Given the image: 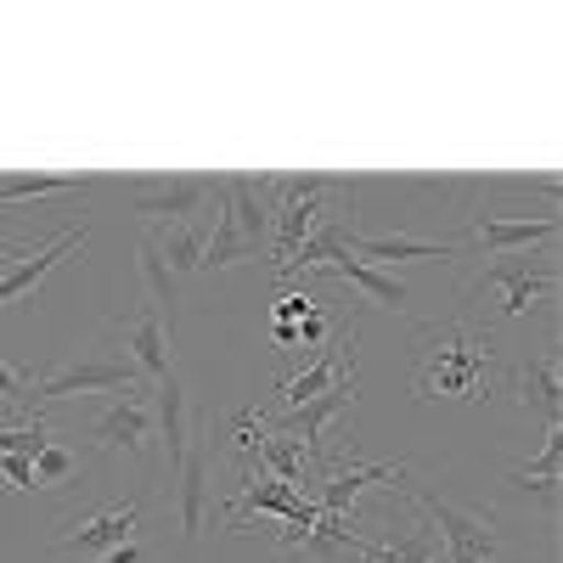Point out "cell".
<instances>
[{"label":"cell","mask_w":563,"mask_h":563,"mask_svg":"<svg viewBox=\"0 0 563 563\" xmlns=\"http://www.w3.org/2000/svg\"><path fill=\"white\" fill-rule=\"evenodd\" d=\"M490 366L496 350L485 333H474L467 321H434L417 327L411 344V389L417 400H490Z\"/></svg>","instance_id":"6da1fadb"},{"label":"cell","mask_w":563,"mask_h":563,"mask_svg":"<svg viewBox=\"0 0 563 563\" xmlns=\"http://www.w3.org/2000/svg\"><path fill=\"white\" fill-rule=\"evenodd\" d=\"M276 225V175H220L214 192V231L198 271H225L260 260V249L271 243Z\"/></svg>","instance_id":"7a4b0ae2"},{"label":"cell","mask_w":563,"mask_h":563,"mask_svg":"<svg viewBox=\"0 0 563 563\" xmlns=\"http://www.w3.org/2000/svg\"><path fill=\"white\" fill-rule=\"evenodd\" d=\"M406 490V485H400ZM411 507L434 525L440 547H445V563H501V519L490 507H456L445 496H422V490H406Z\"/></svg>","instance_id":"3957f363"},{"label":"cell","mask_w":563,"mask_h":563,"mask_svg":"<svg viewBox=\"0 0 563 563\" xmlns=\"http://www.w3.org/2000/svg\"><path fill=\"white\" fill-rule=\"evenodd\" d=\"M479 288H496V294H501V316L512 321V316L541 310V305L558 294V265H552L547 254L519 249V254H501L496 265H485V271L462 288V299H474Z\"/></svg>","instance_id":"277c9868"},{"label":"cell","mask_w":563,"mask_h":563,"mask_svg":"<svg viewBox=\"0 0 563 563\" xmlns=\"http://www.w3.org/2000/svg\"><path fill=\"white\" fill-rule=\"evenodd\" d=\"M214 411H198V429L192 445L175 462V507H180V536L198 541L209 530V507H214V485H209V467H214Z\"/></svg>","instance_id":"5b68a950"},{"label":"cell","mask_w":563,"mask_h":563,"mask_svg":"<svg viewBox=\"0 0 563 563\" xmlns=\"http://www.w3.org/2000/svg\"><path fill=\"white\" fill-rule=\"evenodd\" d=\"M135 384H141V372L130 366V355H119V350H90V355H79L74 366L52 372V378H40V384H34V400H40V417H45V406H57V400L102 395V389H135Z\"/></svg>","instance_id":"8992f818"},{"label":"cell","mask_w":563,"mask_h":563,"mask_svg":"<svg viewBox=\"0 0 563 563\" xmlns=\"http://www.w3.org/2000/svg\"><path fill=\"white\" fill-rule=\"evenodd\" d=\"M85 440L97 456H135V451H147L153 440V400H147V384H135L124 389L108 411H97L85 422Z\"/></svg>","instance_id":"52a82bcc"},{"label":"cell","mask_w":563,"mask_h":563,"mask_svg":"<svg viewBox=\"0 0 563 563\" xmlns=\"http://www.w3.org/2000/svg\"><path fill=\"white\" fill-rule=\"evenodd\" d=\"M220 175H169V180H147L141 198L130 203V214H141L147 225H180L214 203Z\"/></svg>","instance_id":"ba28073f"},{"label":"cell","mask_w":563,"mask_h":563,"mask_svg":"<svg viewBox=\"0 0 563 563\" xmlns=\"http://www.w3.org/2000/svg\"><path fill=\"white\" fill-rule=\"evenodd\" d=\"M113 333H119L130 366L141 372V384H158V378L175 372V361H169V327H164V316L153 305H141L135 316H119Z\"/></svg>","instance_id":"9c48e42d"},{"label":"cell","mask_w":563,"mask_h":563,"mask_svg":"<svg viewBox=\"0 0 563 563\" xmlns=\"http://www.w3.org/2000/svg\"><path fill=\"white\" fill-rule=\"evenodd\" d=\"M85 238H90V231L79 225V231H63V238L57 243H45V249H29L23 260H12V265H0V305H12V299H40V282L45 276H52L68 254H79L85 249Z\"/></svg>","instance_id":"30bf717a"},{"label":"cell","mask_w":563,"mask_h":563,"mask_svg":"<svg viewBox=\"0 0 563 563\" xmlns=\"http://www.w3.org/2000/svg\"><path fill=\"white\" fill-rule=\"evenodd\" d=\"M135 525H141V501H124V507L90 512V519H63L57 541H63V552H113V547L135 541Z\"/></svg>","instance_id":"8fae6325"},{"label":"cell","mask_w":563,"mask_h":563,"mask_svg":"<svg viewBox=\"0 0 563 563\" xmlns=\"http://www.w3.org/2000/svg\"><path fill=\"white\" fill-rule=\"evenodd\" d=\"M153 395H158V440H164V462H169V474H175V462L186 456V445H192L198 411H192V395H186V378H180V372L158 378Z\"/></svg>","instance_id":"7c38bea8"},{"label":"cell","mask_w":563,"mask_h":563,"mask_svg":"<svg viewBox=\"0 0 563 563\" xmlns=\"http://www.w3.org/2000/svg\"><path fill=\"white\" fill-rule=\"evenodd\" d=\"M512 395H519L525 411H536L547 429H558V411H563V378H558V355H530L512 366Z\"/></svg>","instance_id":"4fadbf2b"},{"label":"cell","mask_w":563,"mask_h":563,"mask_svg":"<svg viewBox=\"0 0 563 563\" xmlns=\"http://www.w3.org/2000/svg\"><path fill=\"white\" fill-rule=\"evenodd\" d=\"M344 254H355L361 265H389V260H456V243H422V238H366L355 231V220L344 225Z\"/></svg>","instance_id":"5bb4252c"},{"label":"cell","mask_w":563,"mask_h":563,"mask_svg":"<svg viewBox=\"0 0 563 563\" xmlns=\"http://www.w3.org/2000/svg\"><path fill=\"white\" fill-rule=\"evenodd\" d=\"M552 238H558V220L552 214H541V220H474V231H467V243L485 249L490 260L536 249V243H552Z\"/></svg>","instance_id":"9a60e30c"},{"label":"cell","mask_w":563,"mask_h":563,"mask_svg":"<svg viewBox=\"0 0 563 563\" xmlns=\"http://www.w3.org/2000/svg\"><path fill=\"white\" fill-rule=\"evenodd\" d=\"M321 276L350 282V288H361L372 305H384V310H395V316L411 305V288H406V282H395V276H389V271H378V265H361L355 254H333V260L321 265Z\"/></svg>","instance_id":"2e32d148"},{"label":"cell","mask_w":563,"mask_h":563,"mask_svg":"<svg viewBox=\"0 0 563 563\" xmlns=\"http://www.w3.org/2000/svg\"><path fill=\"white\" fill-rule=\"evenodd\" d=\"M406 496V490H400ZM411 501V496H406ZM372 558L378 563H440V536H434V525L422 519H400L389 536H372Z\"/></svg>","instance_id":"e0dca14e"},{"label":"cell","mask_w":563,"mask_h":563,"mask_svg":"<svg viewBox=\"0 0 563 563\" xmlns=\"http://www.w3.org/2000/svg\"><path fill=\"white\" fill-rule=\"evenodd\" d=\"M209 209L203 214H192V220H180V225H164V231H153V243H158V254H164V265L175 271V276H192L198 265H203V249H209Z\"/></svg>","instance_id":"ac0fdd59"},{"label":"cell","mask_w":563,"mask_h":563,"mask_svg":"<svg viewBox=\"0 0 563 563\" xmlns=\"http://www.w3.org/2000/svg\"><path fill=\"white\" fill-rule=\"evenodd\" d=\"M141 282H147V305L164 316V327L175 333V321H180V276L164 265V254H158V243H153V231L141 238Z\"/></svg>","instance_id":"d6986e66"},{"label":"cell","mask_w":563,"mask_h":563,"mask_svg":"<svg viewBox=\"0 0 563 563\" xmlns=\"http://www.w3.org/2000/svg\"><path fill=\"white\" fill-rule=\"evenodd\" d=\"M558 467H563V434H558V429H547L541 456H536V462H525V467H512L507 485L519 490V496H541L547 507H558Z\"/></svg>","instance_id":"ffe728a7"},{"label":"cell","mask_w":563,"mask_h":563,"mask_svg":"<svg viewBox=\"0 0 563 563\" xmlns=\"http://www.w3.org/2000/svg\"><path fill=\"white\" fill-rule=\"evenodd\" d=\"M63 192H90V180H63V175H0V203L63 198Z\"/></svg>","instance_id":"44dd1931"},{"label":"cell","mask_w":563,"mask_h":563,"mask_svg":"<svg viewBox=\"0 0 563 563\" xmlns=\"http://www.w3.org/2000/svg\"><path fill=\"white\" fill-rule=\"evenodd\" d=\"M85 474V456H74L68 445H45L40 456H34V485L40 490H63V485H74Z\"/></svg>","instance_id":"7402d4cb"},{"label":"cell","mask_w":563,"mask_h":563,"mask_svg":"<svg viewBox=\"0 0 563 563\" xmlns=\"http://www.w3.org/2000/svg\"><path fill=\"white\" fill-rule=\"evenodd\" d=\"M34 372H23V366H12V361H0V400L12 406V417L18 422H34L40 417V400H34Z\"/></svg>","instance_id":"603a6c76"},{"label":"cell","mask_w":563,"mask_h":563,"mask_svg":"<svg viewBox=\"0 0 563 563\" xmlns=\"http://www.w3.org/2000/svg\"><path fill=\"white\" fill-rule=\"evenodd\" d=\"M45 445H57V429L45 417H34V422H12V429H0V456H40Z\"/></svg>","instance_id":"cb8c5ba5"},{"label":"cell","mask_w":563,"mask_h":563,"mask_svg":"<svg viewBox=\"0 0 563 563\" xmlns=\"http://www.w3.org/2000/svg\"><path fill=\"white\" fill-rule=\"evenodd\" d=\"M0 479H7V490H40L29 456H0Z\"/></svg>","instance_id":"d4e9b609"},{"label":"cell","mask_w":563,"mask_h":563,"mask_svg":"<svg viewBox=\"0 0 563 563\" xmlns=\"http://www.w3.org/2000/svg\"><path fill=\"white\" fill-rule=\"evenodd\" d=\"M97 563H141V547H135V541H124V547H113V552H102Z\"/></svg>","instance_id":"484cf974"},{"label":"cell","mask_w":563,"mask_h":563,"mask_svg":"<svg viewBox=\"0 0 563 563\" xmlns=\"http://www.w3.org/2000/svg\"><path fill=\"white\" fill-rule=\"evenodd\" d=\"M23 254H29L23 243H12V249H0V265H12V260H23Z\"/></svg>","instance_id":"4316f807"}]
</instances>
